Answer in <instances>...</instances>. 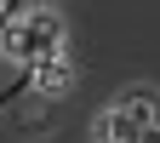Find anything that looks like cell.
Wrapping results in <instances>:
<instances>
[{
    "mask_svg": "<svg viewBox=\"0 0 160 143\" xmlns=\"http://www.w3.org/2000/svg\"><path fill=\"white\" fill-rule=\"evenodd\" d=\"M0 52L17 57V63H40V57L63 52V23H57L52 12H29V17H17L12 29H0Z\"/></svg>",
    "mask_w": 160,
    "mask_h": 143,
    "instance_id": "cell-1",
    "label": "cell"
},
{
    "mask_svg": "<svg viewBox=\"0 0 160 143\" xmlns=\"http://www.w3.org/2000/svg\"><path fill=\"white\" fill-rule=\"evenodd\" d=\"M69 80H74V69L63 63V52H52V57H40V63H34V86H40V92H63Z\"/></svg>",
    "mask_w": 160,
    "mask_h": 143,
    "instance_id": "cell-3",
    "label": "cell"
},
{
    "mask_svg": "<svg viewBox=\"0 0 160 143\" xmlns=\"http://www.w3.org/2000/svg\"><path fill=\"white\" fill-rule=\"evenodd\" d=\"M154 137V126H137V120L132 115H103V120H97V143H149Z\"/></svg>",
    "mask_w": 160,
    "mask_h": 143,
    "instance_id": "cell-2",
    "label": "cell"
},
{
    "mask_svg": "<svg viewBox=\"0 0 160 143\" xmlns=\"http://www.w3.org/2000/svg\"><path fill=\"white\" fill-rule=\"evenodd\" d=\"M149 103H154V92H149V86H132V92H120L114 115H132L137 126H154V109H149Z\"/></svg>",
    "mask_w": 160,
    "mask_h": 143,
    "instance_id": "cell-4",
    "label": "cell"
}]
</instances>
